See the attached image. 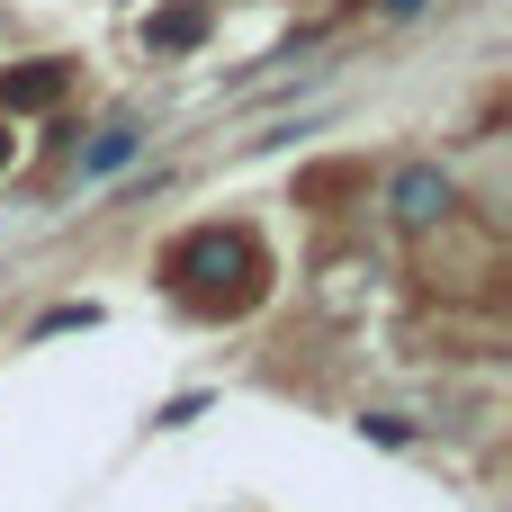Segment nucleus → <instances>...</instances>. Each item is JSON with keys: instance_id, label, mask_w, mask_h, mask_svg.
<instances>
[{"instance_id": "1", "label": "nucleus", "mask_w": 512, "mask_h": 512, "mask_svg": "<svg viewBox=\"0 0 512 512\" xmlns=\"http://www.w3.org/2000/svg\"><path fill=\"white\" fill-rule=\"evenodd\" d=\"M450 171H432V162H414V171H396V189H387V207H396V225H432V216H450Z\"/></svg>"}, {"instance_id": "2", "label": "nucleus", "mask_w": 512, "mask_h": 512, "mask_svg": "<svg viewBox=\"0 0 512 512\" xmlns=\"http://www.w3.org/2000/svg\"><path fill=\"white\" fill-rule=\"evenodd\" d=\"M126 153H135V126H108V135H99V144L81 153V171H117Z\"/></svg>"}, {"instance_id": "3", "label": "nucleus", "mask_w": 512, "mask_h": 512, "mask_svg": "<svg viewBox=\"0 0 512 512\" xmlns=\"http://www.w3.org/2000/svg\"><path fill=\"white\" fill-rule=\"evenodd\" d=\"M63 90V72H18V81H0V99H18V108H36V99H54Z\"/></svg>"}, {"instance_id": "4", "label": "nucleus", "mask_w": 512, "mask_h": 512, "mask_svg": "<svg viewBox=\"0 0 512 512\" xmlns=\"http://www.w3.org/2000/svg\"><path fill=\"white\" fill-rule=\"evenodd\" d=\"M387 9H423V0H387Z\"/></svg>"}]
</instances>
